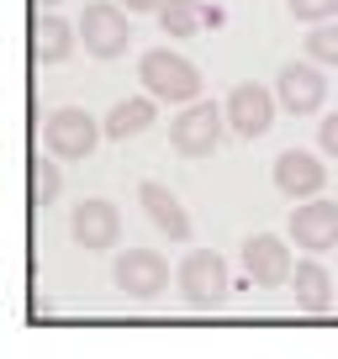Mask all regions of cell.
<instances>
[{
  "mask_svg": "<svg viewBox=\"0 0 338 359\" xmlns=\"http://www.w3.org/2000/svg\"><path fill=\"white\" fill-rule=\"evenodd\" d=\"M69 233H74L79 248H111L122 238V212H116L106 196H90V201H79L74 217H69Z\"/></svg>",
  "mask_w": 338,
  "mask_h": 359,
  "instance_id": "cell-12",
  "label": "cell"
},
{
  "mask_svg": "<svg viewBox=\"0 0 338 359\" xmlns=\"http://www.w3.org/2000/svg\"><path fill=\"white\" fill-rule=\"evenodd\" d=\"M201 0H164L158 6V22H164V32L169 37H196L201 32Z\"/></svg>",
  "mask_w": 338,
  "mask_h": 359,
  "instance_id": "cell-17",
  "label": "cell"
},
{
  "mask_svg": "<svg viewBox=\"0 0 338 359\" xmlns=\"http://www.w3.org/2000/svg\"><path fill=\"white\" fill-rule=\"evenodd\" d=\"M291 291H296V306H302V312H327V306H333V275H327V264L302 259L296 275H291Z\"/></svg>",
  "mask_w": 338,
  "mask_h": 359,
  "instance_id": "cell-16",
  "label": "cell"
},
{
  "mask_svg": "<svg viewBox=\"0 0 338 359\" xmlns=\"http://www.w3.org/2000/svg\"><path fill=\"white\" fill-rule=\"evenodd\" d=\"M222 133H227V111H222V106L191 101L175 122H169V148L185 154V158H206V154H217Z\"/></svg>",
  "mask_w": 338,
  "mask_h": 359,
  "instance_id": "cell-4",
  "label": "cell"
},
{
  "mask_svg": "<svg viewBox=\"0 0 338 359\" xmlns=\"http://www.w3.org/2000/svg\"><path fill=\"white\" fill-rule=\"evenodd\" d=\"M32 6H37V16H48V11H58L64 0H32Z\"/></svg>",
  "mask_w": 338,
  "mask_h": 359,
  "instance_id": "cell-23",
  "label": "cell"
},
{
  "mask_svg": "<svg viewBox=\"0 0 338 359\" xmlns=\"http://www.w3.org/2000/svg\"><path fill=\"white\" fill-rule=\"evenodd\" d=\"M291 243L296 248H306V254H327V248L338 243V201H302L291 212Z\"/></svg>",
  "mask_w": 338,
  "mask_h": 359,
  "instance_id": "cell-11",
  "label": "cell"
},
{
  "mask_svg": "<svg viewBox=\"0 0 338 359\" xmlns=\"http://www.w3.org/2000/svg\"><path fill=\"white\" fill-rule=\"evenodd\" d=\"M137 201H143L148 222H154L158 233L169 238V243H191V217H185V206L175 201V191H169V185H158V180H143V185H137Z\"/></svg>",
  "mask_w": 338,
  "mask_h": 359,
  "instance_id": "cell-13",
  "label": "cell"
},
{
  "mask_svg": "<svg viewBox=\"0 0 338 359\" xmlns=\"http://www.w3.org/2000/svg\"><path fill=\"white\" fill-rule=\"evenodd\" d=\"M111 280H116V291L133 296V302H154V296L169 285V264H164L158 248L137 243V248H122V259L111 264Z\"/></svg>",
  "mask_w": 338,
  "mask_h": 359,
  "instance_id": "cell-6",
  "label": "cell"
},
{
  "mask_svg": "<svg viewBox=\"0 0 338 359\" xmlns=\"http://www.w3.org/2000/svg\"><path fill=\"white\" fill-rule=\"evenodd\" d=\"M74 43H79V27H69L58 11H48V16L32 22V58L37 64H64V58L74 53Z\"/></svg>",
  "mask_w": 338,
  "mask_h": 359,
  "instance_id": "cell-14",
  "label": "cell"
},
{
  "mask_svg": "<svg viewBox=\"0 0 338 359\" xmlns=\"http://www.w3.org/2000/svg\"><path fill=\"white\" fill-rule=\"evenodd\" d=\"M101 143V122H95L85 106H58L43 122V148L48 158H90Z\"/></svg>",
  "mask_w": 338,
  "mask_h": 359,
  "instance_id": "cell-3",
  "label": "cell"
},
{
  "mask_svg": "<svg viewBox=\"0 0 338 359\" xmlns=\"http://www.w3.org/2000/svg\"><path fill=\"white\" fill-rule=\"evenodd\" d=\"M270 180L285 201H317L327 185V164L317 154H306V148H285V154H275Z\"/></svg>",
  "mask_w": 338,
  "mask_h": 359,
  "instance_id": "cell-8",
  "label": "cell"
},
{
  "mask_svg": "<svg viewBox=\"0 0 338 359\" xmlns=\"http://www.w3.org/2000/svg\"><path fill=\"white\" fill-rule=\"evenodd\" d=\"M275 106H280V101H275L270 85L243 79V85L227 90L222 111H227V127H233L238 137H264V133H270V122H275Z\"/></svg>",
  "mask_w": 338,
  "mask_h": 359,
  "instance_id": "cell-7",
  "label": "cell"
},
{
  "mask_svg": "<svg viewBox=\"0 0 338 359\" xmlns=\"http://www.w3.org/2000/svg\"><path fill=\"white\" fill-rule=\"evenodd\" d=\"M306 58L323 64V69H338V22L312 27V32H306Z\"/></svg>",
  "mask_w": 338,
  "mask_h": 359,
  "instance_id": "cell-19",
  "label": "cell"
},
{
  "mask_svg": "<svg viewBox=\"0 0 338 359\" xmlns=\"http://www.w3.org/2000/svg\"><path fill=\"white\" fill-rule=\"evenodd\" d=\"M154 116H158V101H154V95H127V101H116L111 111H106L101 133L122 143V137H137V133H148V127H154Z\"/></svg>",
  "mask_w": 338,
  "mask_h": 359,
  "instance_id": "cell-15",
  "label": "cell"
},
{
  "mask_svg": "<svg viewBox=\"0 0 338 359\" xmlns=\"http://www.w3.org/2000/svg\"><path fill=\"white\" fill-rule=\"evenodd\" d=\"M175 285H180L185 306L212 312L227 296V259L217 254V248H191V254L180 259V269H175Z\"/></svg>",
  "mask_w": 338,
  "mask_h": 359,
  "instance_id": "cell-2",
  "label": "cell"
},
{
  "mask_svg": "<svg viewBox=\"0 0 338 359\" xmlns=\"http://www.w3.org/2000/svg\"><path fill=\"white\" fill-rule=\"evenodd\" d=\"M285 6H291V16L306 22V27H327L338 16V0H285Z\"/></svg>",
  "mask_w": 338,
  "mask_h": 359,
  "instance_id": "cell-20",
  "label": "cell"
},
{
  "mask_svg": "<svg viewBox=\"0 0 338 359\" xmlns=\"http://www.w3.org/2000/svg\"><path fill=\"white\" fill-rule=\"evenodd\" d=\"M317 148H323L327 158H338V111H333V116H323V122H317Z\"/></svg>",
  "mask_w": 338,
  "mask_h": 359,
  "instance_id": "cell-21",
  "label": "cell"
},
{
  "mask_svg": "<svg viewBox=\"0 0 338 359\" xmlns=\"http://www.w3.org/2000/svg\"><path fill=\"white\" fill-rule=\"evenodd\" d=\"M275 101H280L291 116L323 111V101H327V74H323V64H312V58L285 64L280 74H275Z\"/></svg>",
  "mask_w": 338,
  "mask_h": 359,
  "instance_id": "cell-9",
  "label": "cell"
},
{
  "mask_svg": "<svg viewBox=\"0 0 338 359\" xmlns=\"http://www.w3.org/2000/svg\"><path fill=\"white\" fill-rule=\"evenodd\" d=\"M243 275L254 285H285L296 275V264H291V243L285 238H275V233H259V238H248L243 243Z\"/></svg>",
  "mask_w": 338,
  "mask_h": 359,
  "instance_id": "cell-10",
  "label": "cell"
},
{
  "mask_svg": "<svg viewBox=\"0 0 338 359\" xmlns=\"http://www.w3.org/2000/svg\"><path fill=\"white\" fill-rule=\"evenodd\" d=\"M79 43H85V53H95V58H122L127 43H133L122 0H90V6L79 11Z\"/></svg>",
  "mask_w": 338,
  "mask_h": 359,
  "instance_id": "cell-5",
  "label": "cell"
},
{
  "mask_svg": "<svg viewBox=\"0 0 338 359\" xmlns=\"http://www.w3.org/2000/svg\"><path fill=\"white\" fill-rule=\"evenodd\" d=\"M27 191H32L37 206H53V201H58V191H64L58 158H32V169H27Z\"/></svg>",
  "mask_w": 338,
  "mask_h": 359,
  "instance_id": "cell-18",
  "label": "cell"
},
{
  "mask_svg": "<svg viewBox=\"0 0 338 359\" xmlns=\"http://www.w3.org/2000/svg\"><path fill=\"white\" fill-rule=\"evenodd\" d=\"M164 0H122V11H158Z\"/></svg>",
  "mask_w": 338,
  "mask_h": 359,
  "instance_id": "cell-22",
  "label": "cell"
},
{
  "mask_svg": "<svg viewBox=\"0 0 338 359\" xmlns=\"http://www.w3.org/2000/svg\"><path fill=\"white\" fill-rule=\"evenodd\" d=\"M137 79H143V90L164 106L201 101V69L185 53H169V48H148V53L137 58Z\"/></svg>",
  "mask_w": 338,
  "mask_h": 359,
  "instance_id": "cell-1",
  "label": "cell"
}]
</instances>
